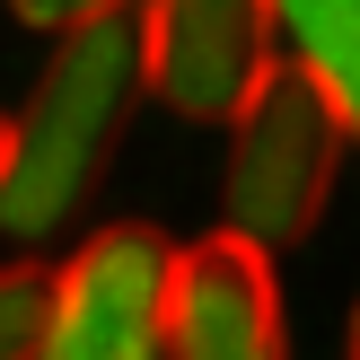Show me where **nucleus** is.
I'll use <instances>...</instances> for the list:
<instances>
[{"instance_id":"nucleus-1","label":"nucleus","mask_w":360,"mask_h":360,"mask_svg":"<svg viewBox=\"0 0 360 360\" xmlns=\"http://www.w3.org/2000/svg\"><path fill=\"white\" fill-rule=\"evenodd\" d=\"M141 97H150V79H141V27L132 18L53 35L44 70H35L27 105L9 115V141H0V238L9 246L62 238L88 211L97 176L115 167Z\"/></svg>"},{"instance_id":"nucleus-2","label":"nucleus","mask_w":360,"mask_h":360,"mask_svg":"<svg viewBox=\"0 0 360 360\" xmlns=\"http://www.w3.org/2000/svg\"><path fill=\"white\" fill-rule=\"evenodd\" d=\"M343 115L316 97V79L299 62H273V79L246 97V115L229 123V167H220V229L264 255H290L334 202L343 176Z\"/></svg>"},{"instance_id":"nucleus-3","label":"nucleus","mask_w":360,"mask_h":360,"mask_svg":"<svg viewBox=\"0 0 360 360\" xmlns=\"http://www.w3.org/2000/svg\"><path fill=\"white\" fill-rule=\"evenodd\" d=\"M176 264H185V246L150 220L88 229L53 273L44 352L35 360H167Z\"/></svg>"},{"instance_id":"nucleus-4","label":"nucleus","mask_w":360,"mask_h":360,"mask_svg":"<svg viewBox=\"0 0 360 360\" xmlns=\"http://www.w3.org/2000/svg\"><path fill=\"white\" fill-rule=\"evenodd\" d=\"M141 27V79L185 123H238L246 97L273 79V0H150Z\"/></svg>"},{"instance_id":"nucleus-5","label":"nucleus","mask_w":360,"mask_h":360,"mask_svg":"<svg viewBox=\"0 0 360 360\" xmlns=\"http://www.w3.org/2000/svg\"><path fill=\"white\" fill-rule=\"evenodd\" d=\"M167 360H290L281 334V281L273 255L229 229L185 246L176 264V316H167Z\"/></svg>"},{"instance_id":"nucleus-6","label":"nucleus","mask_w":360,"mask_h":360,"mask_svg":"<svg viewBox=\"0 0 360 360\" xmlns=\"http://www.w3.org/2000/svg\"><path fill=\"white\" fill-rule=\"evenodd\" d=\"M273 27L360 150V0H273Z\"/></svg>"},{"instance_id":"nucleus-7","label":"nucleus","mask_w":360,"mask_h":360,"mask_svg":"<svg viewBox=\"0 0 360 360\" xmlns=\"http://www.w3.org/2000/svg\"><path fill=\"white\" fill-rule=\"evenodd\" d=\"M44 308H53V273L0 264V360H35L44 352Z\"/></svg>"},{"instance_id":"nucleus-8","label":"nucleus","mask_w":360,"mask_h":360,"mask_svg":"<svg viewBox=\"0 0 360 360\" xmlns=\"http://www.w3.org/2000/svg\"><path fill=\"white\" fill-rule=\"evenodd\" d=\"M150 0H9L18 27L35 35H79V27H105V18H141Z\"/></svg>"},{"instance_id":"nucleus-9","label":"nucleus","mask_w":360,"mask_h":360,"mask_svg":"<svg viewBox=\"0 0 360 360\" xmlns=\"http://www.w3.org/2000/svg\"><path fill=\"white\" fill-rule=\"evenodd\" d=\"M343 360H360V299H352V326H343Z\"/></svg>"},{"instance_id":"nucleus-10","label":"nucleus","mask_w":360,"mask_h":360,"mask_svg":"<svg viewBox=\"0 0 360 360\" xmlns=\"http://www.w3.org/2000/svg\"><path fill=\"white\" fill-rule=\"evenodd\" d=\"M0 141H9V115H0Z\"/></svg>"}]
</instances>
